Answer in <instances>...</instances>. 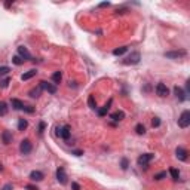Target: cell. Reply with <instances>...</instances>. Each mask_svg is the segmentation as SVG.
I'll list each match as a JSON object with an SVG mask.
<instances>
[{
	"label": "cell",
	"instance_id": "6da1fadb",
	"mask_svg": "<svg viewBox=\"0 0 190 190\" xmlns=\"http://www.w3.org/2000/svg\"><path fill=\"white\" fill-rule=\"evenodd\" d=\"M140 60H141L140 52H131L126 58L122 60V64H125V66H135V64L140 62Z\"/></svg>",
	"mask_w": 190,
	"mask_h": 190
},
{
	"label": "cell",
	"instance_id": "7a4b0ae2",
	"mask_svg": "<svg viewBox=\"0 0 190 190\" xmlns=\"http://www.w3.org/2000/svg\"><path fill=\"white\" fill-rule=\"evenodd\" d=\"M155 157V155L153 153H144V155H141L140 157H138V165H140L141 168H147L149 166V163L151 162V159Z\"/></svg>",
	"mask_w": 190,
	"mask_h": 190
},
{
	"label": "cell",
	"instance_id": "3957f363",
	"mask_svg": "<svg viewBox=\"0 0 190 190\" xmlns=\"http://www.w3.org/2000/svg\"><path fill=\"white\" fill-rule=\"evenodd\" d=\"M189 125H190V112L189 110H184L178 119V126L180 128H187Z\"/></svg>",
	"mask_w": 190,
	"mask_h": 190
},
{
	"label": "cell",
	"instance_id": "277c9868",
	"mask_svg": "<svg viewBox=\"0 0 190 190\" xmlns=\"http://www.w3.org/2000/svg\"><path fill=\"white\" fill-rule=\"evenodd\" d=\"M56 135H58L60 138H62V140H68L70 135H71V132H70V126L64 125V126H61V128H56Z\"/></svg>",
	"mask_w": 190,
	"mask_h": 190
},
{
	"label": "cell",
	"instance_id": "5b68a950",
	"mask_svg": "<svg viewBox=\"0 0 190 190\" xmlns=\"http://www.w3.org/2000/svg\"><path fill=\"white\" fill-rule=\"evenodd\" d=\"M33 149V145H31V141L30 140H23L21 141V144H19V151L23 153V155H28L30 151Z\"/></svg>",
	"mask_w": 190,
	"mask_h": 190
},
{
	"label": "cell",
	"instance_id": "8992f818",
	"mask_svg": "<svg viewBox=\"0 0 190 190\" xmlns=\"http://www.w3.org/2000/svg\"><path fill=\"white\" fill-rule=\"evenodd\" d=\"M187 55L186 50H174V52H165V56L166 58H172V60H178V58H183V56Z\"/></svg>",
	"mask_w": 190,
	"mask_h": 190
},
{
	"label": "cell",
	"instance_id": "52a82bcc",
	"mask_svg": "<svg viewBox=\"0 0 190 190\" xmlns=\"http://www.w3.org/2000/svg\"><path fill=\"white\" fill-rule=\"evenodd\" d=\"M42 89H45V91H48L49 94H55L56 92V85H54V83H49V82H45V80H42L40 82V85H39Z\"/></svg>",
	"mask_w": 190,
	"mask_h": 190
},
{
	"label": "cell",
	"instance_id": "ba28073f",
	"mask_svg": "<svg viewBox=\"0 0 190 190\" xmlns=\"http://www.w3.org/2000/svg\"><path fill=\"white\" fill-rule=\"evenodd\" d=\"M156 94L163 98V97H168V95H169V89L166 88L165 83H157L156 85Z\"/></svg>",
	"mask_w": 190,
	"mask_h": 190
},
{
	"label": "cell",
	"instance_id": "9c48e42d",
	"mask_svg": "<svg viewBox=\"0 0 190 190\" xmlns=\"http://www.w3.org/2000/svg\"><path fill=\"white\" fill-rule=\"evenodd\" d=\"M56 180H58V183H61V184H66V183H67V174L64 171V168H58V169H56Z\"/></svg>",
	"mask_w": 190,
	"mask_h": 190
},
{
	"label": "cell",
	"instance_id": "30bf717a",
	"mask_svg": "<svg viewBox=\"0 0 190 190\" xmlns=\"http://www.w3.org/2000/svg\"><path fill=\"white\" fill-rule=\"evenodd\" d=\"M18 54H19V56H21V58H24V61L31 60V54L28 52V49L25 48V46H19V48H18Z\"/></svg>",
	"mask_w": 190,
	"mask_h": 190
},
{
	"label": "cell",
	"instance_id": "8fae6325",
	"mask_svg": "<svg viewBox=\"0 0 190 190\" xmlns=\"http://www.w3.org/2000/svg\"><path fill=\"white\" fill-rule=\"evenodd\" d=\"M175 155H177V157H178L180 161H186V159H187V150L183 149V147H178V149L175 150Z\"/></svg>",
	"mask_w": 190,
	"mask_h": 190
},
{
	"label": "cell",
	"instance_id": "7c38bea8",
	"mask_svg": "<svg viewBox=\"0 0 190 190\" xmlns=\"http://www.w3.org/2000/svg\"><path fill=\"white\" fill-rule=\"evenodd\" d=\"M30 180L31 181H42L43 180V174L40 171H31L30 172Z\"/></svg>",
	"mask_w": 190,
	"mask_h": 190
},
{
	"label": "cell",
	"instance_id": "4fadbf2b",
	"mask_svg": "<svg viewBox=\"0 0 190 190\" xmlns=\"http://www.w3.org/2000/svg\"><path fill=\"white\" fill-rule=\"evenodd\" d=\"M174 94H175V97H177L180 101H184L186 100L184 92H183V89H181V88H178V86H175V88H174Z\"/></svg>",
	"mask_w": 190,
	"mask_h": 190
},
{
	"label": "cell",
	"instance_id": "5bb4252c",
	"mask_svg": "<svg viewBox=\"0 0 190 190\" xmlns=\"http://www.w3.org/2000/svg\"><path fill=\"white\" fill-rule=\"evenodd\" d=\"M110 118L113 119V120H123L125 119V113L122 112V110H119V112H114L110 114Z\"/></svg>",
	"mask_w": 190,
	"mask_h": 190
},
{
	"label": "cell",
	"instance_id": "9a60e30c",
	"mask_svg": "<svg viewBox=\"0 0 190 190\" xmlns=\"http://www.w3.org/2000/svg\"><path fill=\"white\" fill-rule=\"evenodd\" d=\"M12 107H13L15 110H23L24 103L21 100H18V98H13V100H12Z\"/></svg>",
	"mask_w": 190,
	"mask_h": 190
},
{
	"label": "cell",
	"instance_id": "2e32d148",
	"mask_svg": "<svg viewBox=\"0 0 190 190\" xmlns=\"http://www.w3.org/2000/svg\"><path fill=\"white\" fill-rule=\"evenodd\" d=\"M36 74H37V70H28L27 73H24L23 76H21V79H23V80H28V79H31V77H34V76H36Z\"/></svg>",
	"mask_w": 190,
	"mask_h": 190
},
{
	"label": "cell",
	"instance_id": "e0dca14e",
	"mask_svg": "<svg viewBox=\"0 0 190 190\" xmlns=\"http://www.w3.org/2000/svg\"><path fill=\"white\" fill-rule=\"evenodd\" d=\"M62 79V73L61 71H55L54 74H52V82H54V85H58L60 82H61Z\"/></svg>",
	"mask_w": 190,
	"mask_h": 190
},
{
	"label": "cell",
	"instance_id": "ac0fdd59",
	"mask_svg": "<svg viewBox=\"0 0 190 190\" xmlns=\"http://www.w3.org/2000/svg\"><path fill=\"white\" fill-rule=\"evenodd\" d=\"M2 140H3L5 144H9V143L12 141V134L9 132V131H5V132L2 134Z\"/></svg>",
	"mask_w": 190,
	"mask_h": 190
},
{
	"label": "cell",
	"instance_id": "d6986e66",
	"mask_svg": "<svg viewBox=\"0 0 190 190\" xmlns=\"http://www.w3.org/2000/svg\"><path fill=\"white\" fill-rule=\"evenodd\" d=\"M42 88H40V86H37V88H34V89H31L30 91V97H31V98H39L40 97V94H42Z\"/></svg>",
	"mask_w": 190,
	"mask_h": 190
},
{
	"label": "cell",
	"instance_id": "ffe728a7",
	"mask_svg": "<svg viewBox=\"0 0 190 190\" xmlns=\"http://www.w3.org/2000/svg\"><path fill=\"white\" fill-rule=\"evenodd\" d=\"M110 104H112V100L108 101V103H107L104 107H101L100 110H98V116H106L107 112H108V108H110Z\"/></svg>",
	"mask_w": 190,
	"mask_h": 190
},
{
	"label": "cell",
	"instance_id": "44dd1931",
	"mask_svg": "<svg viewBox=\"0 0 190 190\" xmlns=\"http://www.w3.org/2000/svg\"><path fill=\"white\" fill-rule=\"evenodd\" d=\"M27 126H28L27 119H19V120H18V129H19V131H24V129H27Z\"/></svg>",
	"mask_w": 190,
	"mask_h": 190
},
{
	"label": "cell",
	"instance_id": "7402d4cb",
	"mask_svg": "<svg viewBox=\"0 0 190 190\" xmlns=\"http://www.w3.org/2000/svg\"><path fill=\"white\" fill-rule=\"evenodd\" d=\"M126 50H128V48H126V46H122V48H118V49L113 50V55L120 56V55H123V54H125Z\"/></svg>",
	"mask_w": 190,
	"mask_h": 190
},
{
	"label": "cell",
	"instance_id": "603a6c76",
	"mask_svg": "<svg viewBox=\"0 0 190 190\" xmlns=\"http://www.w3.org/2000/svg\"><path fill=\"white\" fill-rule=\"evenodd\" d=\"M169 174H171L172 180H175V181L180 178V171L178 169H175V168H171V169H169Z\"/></svg>",
	"mask_w": 190,
	"mask_h": 190
},
{
	"label": "cell",
	"instance_id": "cb8c5ba5",
	"mask_svg": "<svg viewBox=\"0 0 190 190\" xmlns=\"http://www.w3.org/2000/svg\"><path fill=\"white\" fill-rule=\"evenodd\" d=\"M135 132L138 135H144L145 134V128H144V125H141V123H138L137 126H135Z\"/></svg>",
	"mask_w": 190,
	"mask_h": 190
},
{
	"label": "cell",
	"instance_id": "d4e9b609",
	"mask_svg": "<svg viewBox=\"0 0 190 190\" xmlns=\"http://www.w3.org/2000/svg\"><path fill=\"white\" fill-rule=\"evenodd\" d=\"M6 113H8V104L0 101V116H5Z\"/></svg>",
	"mask_w": 190,
	"mask_h": 190
},
{
	"label": "cell",
	"instance_id": "484cf974",
	"mask_svg": "<svg viewBox=\"0 0 190 190\" xmlns=\"http://www.w3.org/2000/svg\"><path fill=\"white\" fill-rule=\"evenodd\" d=\"M88 104H89V107L92 108V110H97V101H95V98L92 97V95L88 98Z\"/></svg>",
	"mask_w": 190,
	"mask_h": 190
},
{
	"label": "cell",
	"instance_id": "4316f807",
	"mask_svg": "<svg viewBox=\"0 0 190 190\" xmlns=\"http://www.w3.org/2000/svg\"><path fill=\"white\" fill-rule=\"evenodd\" d=\"M12 62H13L15 66H21V64H24V60L19 55H17V56H13V58H12Z\"/></svg>",
	"mask_w": 190,
	"mask_h": 190
},
{
	"label": "cell",
	"instance_id": "83f0119b",
	"mask_svg": "<svg viewBox=\"0 0 190 190\" xmlns=\"http://www.w3.org/2000/svg\"><path fill=\"white\" fill-rule=\"evenodd\" d=\"M9 71H11V68H9V67L2 66V67H0V77H2V76H5V74H8Z\"/></svg>",
	"mask_w": 190,
	"mask_h": 190
},
{
	"label": "cell",
	"instance_id": "f1b7e54d",
	"mask_svg": "<svg viewBox=\"0 0 190 190\" xmlns=\"http://www.w3.org/2000/svg\"><path fill=\"white\" fill-rule=\"evenodd\" d=\"M165 177H166V172H165V171H162V172L156 174L153 178H155V180H162V178H165Z\"/></svg>",
	"mask_w": 190,
	"mask_h": 190
},
{
	"label": "cell",
	"instance_id": "f546056e",
	"mask_svg": "<svg viewBox=\"0 0 190 190\" xmlns=\"http://www.w3.org/2000/svg\"><path fill=\"white\" fill-rule=\"evenodd\" d=\"M9 82H11V79H9V77L3 79V80L0 82V86H2V88H8V85H9Z\"/></svg>",
	"mask_w": 190,
	"mask_h": 190
},
{
	"label": "cell",
	"instance_id": "4dcf8cb0",
	"mask_svg": "<svg viewBox=\"0 0 190 190\" xmlns=\"http://www.w3.org/2000/svg\"><path fill=\"white\" fill-rule=\"evenodd\" d=\"M151 125H153V128H157V126L161 125V119H159V118H153V120H151Z\"/></svg>",
	"mask_w": 190,
	"mask_h": 190
},
{
	"label": "cell",
	"instance_id": "1f68e13d",
	"mask_svg": "<svg viewBox=\"0 0 190 190\" xmlns=\"http://www.w3.org/2000/svg\"><path fill=\"white\" fill-rule=\"evenodd\" d=\"M45 122H40V125H39V134H43V131H45Z\"/></svg>",
	"mask_w": 190,
	"mask_h": 190
},
{
	"label": "cell",
	"instance_id": "d6a6232c",
	"mask_svg": "<svg viewBox=\"0 0 190 190\" xmlns=\"http://www.w3.org/2000/svg\"><path fill=\"white\" fill-rule=\"evenodd\" d=\"M122 169H128V159H122Z\"/></svg>",
	"mask_w": 190,
	"mask_h": 190
},
{
	"label": "cell",
	"instance_id": "836d02e7",
	"mask_svg": "<svg viewBox=\"0 0 190 190\" xmlns=\"http://www.w3.org/2000/svg\"><path fill=\"white\" fill-rule=\"evenodd\" d=\"M23 110H25V112H28V113H33V110H34V108H33V107H31V106H24V108H23Z\"/></svg>",
	"mask_w": 190,
	"mask_h": 190
},
{
	"label": "cell",
	"instance_id": "e575fe53",
	"mask_svg": "<svg viewBox=\"0 0 190 190\" xmlns=\"http://www.w3.org/2000/svg\"><path fill=\"white\" fill-rule=\"evenodd\" d=\"M71 187H73V190H80V186H79L77 183H73Z\"/></svg>",
	"mask_w": 190,
	"mask_h": 190
},
{
	"label": "cell",
	"instance_id": "d590c367",
	"mask_svg": "<svg viewBox=\"0 0 190 190\" xmlns=\"http://www.w3.org/2000/svg\"><path fill=\"white\" fill-rule=\"evenodd\" d=\"M25 189H28V190H39L37 187H36V186H31V184H28L27 187H25Z\"/></svg>",
	"mask_w": 190,
	"mask_h": 190
},
{
	"label": "cell",
	"instance_id": "8d00e7d4",
	"mask_svg": "<svg viewBox=\"0 0 190 190\" xmlns=\"http://www.w3.org/2000/svg\"><path fill=\"white\" fill-rule=\"evenodd\" d=\"M2 190H12V184H6L5 187H3V189Z\"/></svg>",
	"mask_w": 190,
	"mask_h": 190
},
{
	"label": "cell",
	"instance_id": "74e56055",
	"mask_svg": "<svg viewBox=\"0 0 190 190\" xmlns=\"http://www.w3.org/2000/svg\"><path fill=\"white\" fill-rule=\"evenodd\" d=\"M73 155H76V156H82V155H83V151H73Z\"/></svg>",
	"mask_w": 190,
	"mask_h": 190
},
{
	"label": "cell",
	"instance_id": "f35d334b",
	"mask_svg": "<svg viewBox=\"0 0 190 190\" xmlns=\"http://www.w3.org/2000/svg\"><path fill=\"white\" fill-rule=\"evenodd\" d=\"M12 3H13V2H6V3H5V6H6V8H9V6L12 5Z\"/></svg>",
	"mask_w": 190,
	"mask_h": 190
},
{
	"label": "cell",
	"instance_id": "ab89813d",
	"mask_svg": "<svg viewBox=\"0 0 190 190\" xmlns=\"http://www.w3.org/2000/svg\"><path fill=\"white\" fill-rule=\"evenodd\" d=\"M0 169H2V165H0Z\"/></svg>",
	"mask_w": 190,
	"mask_h": 190
}]
</instances>
